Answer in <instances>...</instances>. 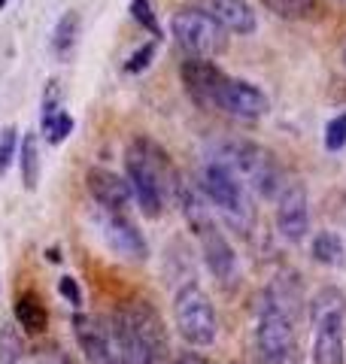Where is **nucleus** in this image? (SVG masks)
I'll return each mask as SVG.
<instances>
[{
  "mask_svg": "<svg viewBox=\"0 0 346 364\" xmlns=\"http://www.w3.org/2000/svg\"><path fill=\"white\" fill-rule=\"evenodd\" d=\"M13 313L19 328H25L28 334H43L49 328V310H46V304L37 291H21L16 298Z\"/></svg>",
  "mask_w": 346,
  "mask_h": 364,
  "instance_id": "a211bd4d",
  "label": "nucleus"
},
{
  "mask_svg": "<svg viewBox=\"0 0 346 364\" xmlns=\"http://www.w3.org/2000/svg\"><path fill=\"white\" fill-rule=\"evenodd\" d=\"M179 79L186 85V95L198 104L201 109H216L219 104V91L225 85V73L219 70L213 61L204 58H186L179 64Z\"/></svg>",
  "mask_w": 346,
  "mask_h": 364,
  "instance_id": "6e6552de",
  "label": "nucleus"
},
{
  "mask_svg": "<svg viewBox=\"0 0 346 364\" xmlns=\"http://www.w3.org/2000/svg\"><path fill=\"white\" fill-rule=\"evenodd\" d=\"M198 240H201V252H204V261H206V267H210V273L222 286H234L240 277V264H237V255H234V249H231L228 237L219 231V225L210 222L206 228H201Z\"/></svg>",
  "mask_w": 346,
  "mask_h": 364,
  "instance_id": "9b49d317",
  "label": "nucleus"
},
{
  "mask_svg": "<svg viewBox=\"0 0 346 364\" xmlns=\"http://www.w3.org/2000/svg\"><path fill=\"white\" fill-rule=\"evenodd\" d=\"M310 255H313L316 264H325V267L346 264V246L340 240V234H334V231H319L313 237V246H310Z\"/></svg>",
  "mask_w": 346,
  "mask_h": 364,
  "instance_id": "aec40b11",
  "label": "nucleus"
},
{
  "mask_svg": "<svg viewBox=\"0 0 346 364\" xmlns=\"http://www.w3.org/2000/svg\"><path fill=\"white\" fill-rule=\"evenodd\" d=\"M173 364H210V361H206V358L201 355V352H179L177 361H173Z\"/></svg>",
  "mask_w": 346,
  "mask_h": 364,
  "instance_id": "7c9ffc66",
  "label": "nucleus"
},
{
  "mask_svg": "<svg viewBox=\"0 0 346 364\" xmlns=\"http://www.w3.org/2000/svg\"><path fill=\"white\" fill-rule=\"evenodd\" d=\"M343 146H346V112H340L337 119H331L325 124V149L340 152Z\"/></svg>",
  "mask_w": 346,
  "mask_h": 364,
  "instance_id": "cd10ccee",
  "label": "nucleus"
},
{
  "mask_svg": "<svg viewBox=\"0 0 346 364\" xmlns=\"http://www.w3.org/2000/svg\"><path fill=\"white\" fill-rule=\"evenodd\" d=\"M173 316H177L179 337L186 340V343H192V346H213L216 343L219 316H216L210 294H206L198 282H189V286L177 289Z\"/></svg>",
  "mask_w": 346,
  "mask_h": 364,
  "instance_id": "20e7f679",
  "label": "nucleus"
},
{
  "mask_svg": "<svg viewBox=\"0 0 346 364\" xmlns=\"http://www.w3.org/2000/svg\"><path fill=\"white\" fill-rule=\"evenodd\" d=\"M112 318H119V322L128 325L131 331L149 346V352L155 355V361L161 364V358L167 355V331H164V322H161V316L155 313L152 304L125 301V304H119V310H115Z\"/></svg>",
  "mask_w": 346,
  "mask_h": 364,
  "instance_id": "0eeeda50",
  "label": "nucleus"
},
{
  "mask_svg": "<svg viewBox=\"0 0 346 364\" xmlns=\"http://www.w3.org/2000/svg\"><path fill=\"white\" fill-rule=\"evenodd\" d=\"M158 43L161 40H149V43H143L140 46V49H137L134 55H131V58H128V64H125V70H128V73H143L146 70V67L149 64H152L155 61V52H158Z\"/></svg>",
  "mask_w": 346,
  "mask_h": 364,
  "instance_id": "a878e982",
  "label": "nucleus"
},
{
  "mask_svg": "<svg viewBox=\"0 0 346 364\" xmlns=\"http://www.w3.org/2000/svg\"><path fill=\"white\" fill-rule=\"evenodd\" d=\"M6 4H9V0H0V13H4V9H6Z\"/></svg>",
  "mask_w": 346,
  "mask_h": 364,
  "instance_id": "473e14b6",
  "label": "nucleus"
},
{
  "mask_svg": "<svg viewBox=\"0 0 346 364\" xmlns=\"http://www.w3.org/2000/svg\"><path fill=\"white\" fill-rule=\"evenodd\" d=\"M170 33L177 37L179 49L189 52V58L213 61L216 55H222L228 49V31L206 9H198V6L179 9L170 21Z\"/></svg>",
  "mask_w": 346,
  "mask_h": 364,
  "instance_id": "7ed1b4c3",
  "label": "nucleus"
},
{
  "mask_svg": "<svg viewBox=\"0 0 346 364\" xmlns=\"http://www.w3.org/2000/svg\"><path fill=\"white\" fill-rule=\"evenodd\" d=\"M198 191L219 213H225L234 225H240V228L249 225L252 210H249V200H246V188L240 186L237 176H231L225 167L206 161L198 173Z\"/></svg>",
  "mask_w": 346,
  "mask_h": 364,
  "instance_id": "39448f33",
  "label": "nucleus"
},
{
  "mask_svg": "<svg viewBox=\"0 0 346 364\" xmlns=\"http://www.w3.org/2000/svg\"><path fill=\"white\" fill-rule=\"evenodd\" d=\"M16 146H19V131L16 128H4V131H0V176H6L9 164H13Z\"/></svg>",
  "mask_w": 346,
  "mask_h": 364,
  "instance_id": "bb28decb",
  "label": "nucleus"
},
{
  "mask_svg": "<svg viewBox=\"0 0 346 364\" xmlns=\"http://www.w3.org/2000/svg\"><path fill=\"white\" fill-rule=\"evenodd\" d=\"M125 167H128V186L131 195L140 203L143 215L158 219L164 213V195L179 188V176L173 170L167 152L149 136H137L125 149Z\"/></svg>",
  "mask_w": 346,
  "mask_h": 364,
  "instance_id": "f257e3e1",
  "label": "nucleus"
},
{
  "mask_svg": "<svg viewBox=\"0 0 346 364\" xmlns=\"http://www.w3.org/2000/svg\"><path fill=\"white\" fill-rule=\"evenodd\" d=\"M70 325H73L76 346H79V352L85 355L88 364H119V355H115V349L110 346L107 328H103L95 316L76 313Z\"/></svg>",
  "mask_w": 346,
  "mask_h": 364,
  "instance_id": "ddd939ff",
  "label": "nucleus"
},
{
  "mask_svg": "<svg viewBox=\"0 0 346 364\" xmlns=\"http://www.w3.org/2000/svg\"><path fill=\"white\" fill-rule=\"evenodd\" d=\"M100 228H103V240L110 243V249L119 258L134 261V264H143L149 258L146 237L140 234V228H137L131 219H125L122 213H107V219H103Z\"/></svg>",
  "mask_w": 346,
  "mask_h": 364,
  "instance_id": "f8f14e48",
  "label": "nucleus"
},
{
  "mask_svg": "<svg viewBox=\"0 0 346 364\" xmlns=\"http://www.w3.org/2000/svg\"><path fill=\"white\" fill-rule=\"evenodd\" d=\"M276 228L288 243H301L310 231V203L307 191L298 182H288L283 195L276 198Z\"/></svg>",
  "mask_w": 346,
  "mask_h": 364,
  "instance_id": "9d476101",
  "label": "nucleus"
},
{
  "mask_svg": "<svg viewBox=\"0 0 346 364\" xmlns=\"http://www.w3.org/2000/svg\"><path fill=\"white\" fill-rule=\"evenodd\" d=\"M261 6L273 13L276 18L285 21H301V18H313L319 13V0H261Z\"/></svg>",
  "mask_w": 346,
  "mask_h": 364,
  "instance_id": "412c9836",
  "label": "nucleus"
},
{
  "mask_svg": "<svg viewBox=\"0 0 346 364\" xmlns=\"http://www.w3.org/2000/svg\"><path fill=\"white\" fill-rule=\"evenodd\" d=\"M256 343L264 364H288L295 355V318L261 298Z\"/></svg>",
  "mask_w": 346,
  "mask_h": 364,
  "instance_id": "423d86ee",
  "label": "nucleus"
},
{
  "mask_svg": "<svg viewBox=\"0 0 346 364\" xmlns=\"http://www.w3.org/2000/svg\"><path fill=\"white\" fill-rule=\"evenodd\" d=\"M46 255H49V261H61V252H58V249H49Z\"/></svg>",
  "mask_w": 346,
  "mask_h": 364,
  "instance_id": "2f4dec72",
  "label": "nucleus"
},
{
  "mask_svg": "<svg viewBox=\"0 0 346 364\" xmlns=\"http://www.w3.org/2000/svg\"><path fill=\"white\" fill-rule=\"evenodd\" d=\"M131 16H134L137 25H143L155 40H161V25H158V16H155V9L149 0H131Z\"/></svg>",
  "mask_w": 346,
  "mask_h": 364,
  "instance_id": "393cba45",
  "label": "nucleus"
},
{
  "mask_svg": "<svg viewBox=\"0 0 346 364\" xmlns=\"http://www.w3.org/2000/svg\"><path fill=\"white\" fill-rule=\"evenodd\" d=\"M61 109H64L61 107V85L52 79V82L46 85V95H43V122H49L55 112H61Z\"/></svg>",
  "mask_w": 346,
  "mask_h": 364,
  "instance_id": "c85d7f7f",
  "label": "nucleus"
},
{
  "mask_svg": "<svg viewBox=\"0 0 346 364\" xmlns=\"http://www.w3.org/2000/svg\"><path fill=\"white\" fill-rule=\"evenodd\" d=\"M21 182L25 188L33 191L40 182V143H37V131L33 134H25L21 140Z\"/></svg>",
  "mask_w": 346,
  "mask_h": 364,
  "instance_id": "4be33fe9",
  "label": "nucleus"
},
{
  "mask_svg": "<svg viewBox=\"0 0 346 364\" xmlns=\"http://www.w3.org/2000/svg\"><path fill=\"white\" fill-rule=\"evenodd\" d=\"M346 322V294L337 286H322L310 301V325Z\"/></svg>",
  "mask_w": 346,
  "mask_h": 364,
  "instance_id": "f3484780",
  "label": "nucleus"
},
{
  "mask_svg": "<svg viewBox=\"0 0 346 364\" xmlns=\"http://www.w3.org/2000/svg\"><path fill=\"white\" fill-rule=\"evenodd\" d=\"M343 325L346 322H325L313 328V364H343L346 349H343Z\"/></svg>",
  "mask_w": 346,
  "mask_h": 364,
  "instance_id": "dca6fc26",
  "label": "nucleus"
},
{
  "mask_svg": "<svg viewBox=\"0 0 346 364\" xmlns=\"http://www.w3.org/2000/svg\"><path fill=\"white\" fill-rule=\"evenodd\" d=\"M70 131H73V116L67 109H61V112H55V116L49 119V122H43V134H46V140L49 143H64L67 136H70Z\"/></svg>",
  "mask_w": 346,
  "mask_h": 364,
  "instance_id": "b1692460",
  "label": "nucleus"
},
{
  "mask_svg": "<svg viewBox=\"0 0 346 364\" xmlns=\"http://www.w3.org/2000/svg\"><path fill=\"white\" fill-rule=\"evenodd\" d=\"M216 109H222L228 112V116H234V119H261V116H268V109H271V100L268 95L258 88V85H252L246 82V79H234V76H228L225 79V85L222 91H219V104Z\"/></svg>",
  "mask_w": 346,
  "mask_h": 364,
  "instance_id": "1a4fd4ad",
  "label": "nucleus"
},
{
  "mask_svg": "<svg viewBox=\"0 0 346 364\" xmlns=\"http://www.w3.org/2000/svg\"><path fill=\"white\" fill-rule=\"evenodd\" d=\"M25 361V343H21V334L13 325L0 328V364H21Z\"/></svg>",
  "mask_w": 346,
  "mask_h": 364,
  "instance_id": "5701e85b",
  "label": "nucleus"
},
{
  "mask_svg": "<svg viewBox=\"0 0 346 364\" xmlns=\"http://www.w3.org/2000/svg\"><path fill=\"white\" fill-rule=\"evenodd\" d=\"M204 9L228 33H240V37H246V33H256V28H258L256 9H252L246 0H206Z\"/></svg>",
  "mask_w": 346,
  "mask_h": 364,
  "instance_id": "2eb2a0df",
  "label": "nucleus"
},
{
  "mask_svg": "<svg viewBox=\"0 0 346 364\" xmlns=\"http://www.w3.org/2000/svg\"><path fill=\"white\" fill-rule=\"evenodd\" d=\"M79 28H83V18H79L76 9H67V13L58 18L55 33H52V49L61 61L73 58L76 52V43H79Z\"/></svg>",
  "mask_w": 346,
  "mask_h": 364,
  "instance_id": "6ab92c4d",
  "label": "nucleus"
},
{
  "mask_svg": "<svg viewBox=\"0 0 346 364\" xmlns=\"http://www.w3.org/2000/svg\"><path fill=\"white\" fill-rule=\"evenodd\" d=\"M206 161L225 167L231 176H237L240 186L258 191L261 198H280L285 188L280 164H276L273 155L268 149H261L258 143H249V140L219 143Z\"/></svg>",
  "mask_w": 346,
  "mask_h": 364,
  "instance_id": "f03ea898",
  "label": "nucleus"
},
{
  "mask_svg": "<svg viewBox=\"0 0 346 364\" xmlns=\"http://www.w3.org/2000/svg\"><path fill=\"white\" fill-rule=\"evenodd\" d=\"M58 294H61L67 304H73V306L83 304V291H79L73 277H61V279H58Z\"/></svg>",
  "mask_w": 346,
  "mask_h": 364,
  "instance_id": "c756f323",
  "label": "nucleus"
},
{
  "mask_svg": "<svg viewBox=\"0 0 346 364\" xmlns=\"http://www.w3.org/2000/svg\"><path fill=\"white\" fill-rule=\"evenodd\" d=\"M85 186L91 191V198H95L107 213H122L131 200L128 179H122L119 173H112L107 167H91L85 173Z\"/></svg>",
  "mask_w": 346,
  "mask_h": 364,
  "instance_id": "4468645a",
  "label": "nucleus"
},
{
  "mask_svg": "<svg viewBox=\"0 0 346 364\" xmlns=\"http://www.w3.org/2000/svg\"><path fill=\"white\" fill-rule=\"evenodd\" d=\"M343 67H346V46H343Z\"/></svg>",
  "mask_w": 346,
  "mask_h": 364,
  "instance_id": "72a5a7b5",
  "label": "nucleus"
}]
</instances>
